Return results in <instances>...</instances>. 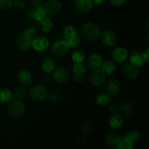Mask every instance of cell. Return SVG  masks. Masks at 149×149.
<instances>
[{
	"label": "cell",
	"mask_w": 149,
	"mask_h": 149,
	"mask_svg": "<svg viewBox=\"0 0 149 149\" xmlns=\"http://www.w3.org/2000/svg\"><path fill=\"white\" fill-rule=\"evenodd\" d=\"M51 78L47 75H45L42 77V81L44 83V84H48V83L50 82Z\"/></svg>",
	"instance_id": "41"
},
{
	"label": "cell",
	"mask_w": 149,
	"mask_h": 149,
	"mask_svg": "<svg viewBox=\"0 0 149 149\" xmlns=\"http://www.w3.org/2000/svg\"><path fill=\"white\" fill-rule=\"evenodd\" d=\"M93 72L89 77L90 83L94 87H101L106 81V75L101 69L93 70Z\"/></svg>",
	"instance_id": "8"
},
{
	"label": "cell",
	"mask_w": 149,
	"mask_h": 149,
	"mask_svg": "<svg viewBox=\"0 0 149 149\" xmlns=\"http://www.w3.org/2000/svg\"><path fill=\"white\" fill-rule=\"evenodd\" d=\"M106 90L110 95H116L121 90V82L116 79H110L106 83Z\"/></svg>",
	"instance_id": "14"
},
{
	"label": "cell",
	"mask_w": 149,
	"mask_h": 149,
	"mask_svg": "<svg viewBox=\"0 0 149 149\" xmlns=\"http://www.w3.org/2000/svg\"><path fill=\"white\" fill-rule=\"evenodd\" d=\"M47 97H48V100L52 103H56L59 100L60 95H58V93H55V92H52L50 94L48 93V95Z\"/></svg>",
	"instance_id": "36"
},
{
	"label": "cell",
	"mask_w": 149,
	"mask_h": 149,
	"mask_svg": "<svg viewBox=\"0 0 149 149\" xmlns=\"http://www.w3.org/2000/svg\"><path fill=\"white\" fill-rule=\"evenodd\" d=\"M135 146V144L125 135L122 138H120L116 148L119 149H133Z\"/></svg>",
	"instance_id": "29"
},
{
	"label": "cell",
	"mask_w": 149,
	"mask_h": 149,
	"mask_svg": "<svg viewBox=\"0 0 149 149\" xmlns=\"http://www.w3.org/2000/svg\"><path fill=\"white\" fill-rule=\"evenodd\" d=\"M110 2L113 5L116 6V7H119L126 3L127 0H109Z\"/></svg>",
	"instance_id": "39"
},
{
	"label": "cell",
	"mask_w": 149,
	"mask_h": 149,
	"mask_svg": "<svg viewBox=\"0 0 149 149\" xmlns=\"http://www.w3.org/2000/svg\"><path fill=\"white\" fill-rule=\"evenodd\" d=\"M111 56L113 61L118 63H121L127 60L128 57V52L123 47H116L112 52Z\"/></svg>",
	"instance_id": "15"
},
{
	"label": "cell",
	"mask_w": 149,
	"mask_h": 149,
	"mask_svg": "<svg viewBox=\"0 0 149 149\" xmlns=\"http://www.w3.org/2000/svg\"><path fill=\"white\" fill-rule=\"evenodd\" d=\"M109 125L113 130H119L123 125V119L118 113H113L109 119Z\"/></svg>",
	"instance_id": "23"
},
{
	"label": "cell",
	"mask_w": 149,
	"mask_h": 149,
	"mask_svg": "<svg viewBox=\"0 0 149 149\" xmlns=\"http://www.w3.org/2000/svg\"><path fill=\"white\" fill-rule=\"evenodd\" d=\"M143 56H144V58H145L146 61V62L148 63V58H149V49H146V50L145 52H143Z\"/></svg>",
	"instance_id": "43"
},
{
	"label": "cell",
	"mask_w": 149,
	"mask_h": 149,
	"mask_svg": "<svg viewBox=\"0 0 149 149\" xmlns=\"http://www.w3.org/2000/svg\"><path fill=\"white\" fill-rule=\"evenodd\" d=\"M26 90L23 85H19L14 89L13 92V97H15L17 100H21L26 96Z\"/></svg>",
	"instance_id": "31"
},
{
	"label": "cell",
	"mask_w": 149,
	"mask_h": 149,
	"mask_svg": "<svg viewBox=\"0 0 149 149\" xmlns=\"http://www.w3.org/2000/svg\"><path fill=\"white\" fill-rule=\"evenodd\" d=\"M74 4L76 8L82 13L89 12L93 6L92 0H74Z\"/></svg>",
	"instance_id": "19"
},
{
	"label": "cell",
	"mask_w": 149,
	"mask_h": 149,
	"mask_svg": "<svg viewBox=\"0 0 149 149\" xmlns=\"http://www.w3.org/2000/svg\"><path fill=\"white\" fill-rule=\"evenodd\" d=\"M103 63V59L98 54H93L87 60V65L92 70L100 69Z\"/></svg>",
	"instance_id": "16"
},
{
	"label": "cell",
	"mask_w": 149,
	"mask_h": 149,
	"mask_svg": "<svg viewBox=\"0 0 149 149\" xmlns=\"http://www.w3.org/2000/svg\"><path fill=\"white\" fill-rule=\"evenodd\" d=\"M42 6L47 14L50 15L58 14L62 8V4L58 0H48L44 3Z\"/></svg>",
	"instance_id": "9"
},
{
	"label": "cell",
	"mask_w": 149,
	"mask_h": 149,
	"mask_svg": "<svg viewBox=\"0 0 149 149\" xmlns=\"http://www.w3.org/2000/svg\"><path fill=\"white\" fill-rule=\"evenodd\" d=\"M13 6V0H0V9L7 10Z\"/></svg>",
	"instance_id": "35"
},
{
	"label": "cell",
	"mask_w": 149,
	"mask_h": 149,
	"mask_svg": "<svg viewBox=\"0 0 149 149\" xmlns=\"http://www.w3.org/2000/svg\"><path fill=\"white\" fill-rule=\"evenodd\" d=\"M63 37L65 39L71 48L77 47L80 43V38L77 31L74 26L68 25L63 31Z\"/></svg>",
	"instance_id": "2"
},
{
	"label": "cell",
	"mask_w": 149,
	"mask_h": 149,
	"mask_svg": "<svg viewBox=\"0 0 149 149\" xmlns=\"http://www.w3.org/2000/svg\"><path fill=\"white\" fill-rule=\"evenodd\" d=\"M120 140V136L115 132H110L105 137V142L110 148H116Z\"/></svg>",
	"instance_id": "22"
},
{
	"label": "cell",
	"mask_w": 149,
	"mask_h": 149,
	"mask_svg": "<svg viewBox=\"0 0 149 149\" xmlns=\"http://www.w3.org/2000/svg\"><path fill=\"white\" fill-rule=\"evenodd\" d=\"M29 95L32 100L35 101H42L47 97L48 90L43 84H37L32 87Z\"/></svg>",
	"instance_id": "5"
},
{
	"label": "cell",
	"mask_w": 149,
	"mask_h": 149,
	"mask_svg": "<svg viewBox=\"0 0 149 149\" xmlns=\"http://www.w3.org/2000/svg\"><path fill=\"white\" fill-rule=\"evenodd\" d=\"M18 80L23 86H29L33 81V77L31 74L27 70L20 71L18 74Z\"/></svg>",
	"instance_id": "21"
},
{
	"label": "cell",
	"mask_w": 149,
	"mask_h": 149,
	"mask_svg": "<svg viewBox=\"0 0 149 149\" xmlns=\"http://www.w3.org/2000/svg\"><path fill=\"white\" fill-rule=\"evenodd\" d=\"M71 47L65 39H58L52 45V50L57 56H65L71 50Z\"/></svg>",
	"instance_id": "4"
},
{
	"label": "cell",
	"mask_w": 149,
	"mask_h": 149,
	"mask_svg": "<svg viewBox=\"0 0 149 149\" xmlns=\"http://www.w3.org/2000/svg\"><path fill=\"white\" fill-rule=\"evenodd\" d=\"M92 1H93V4L97 6H100L101 5V4H103L106 0H92Z\"/></svg>",
	"instance_id": "42"
},
{
	"label": "cell",
	"mask_w": 149,
	"mask_h": 149,
	"mask_svg": "<svg viewBox=\"0 0 149 149\" xmlns=\"http://www.w3.org/2000/svg\"><path fill=\"white\" fill-rule=\"evenodd\" d=\"M32 41L33 39L23 33L18 36L16 40V43L19 49L23 51H28L32 47Z\"/></svg>",
	"instance_id": "12"
},
{
	"label": "cell",
	"mask_w": 149,
	"mask_h": 149,
	"mask_svg": "<svg viewBox=\"0 0 149 149\" xmlns=\"http://www.w3.org/2000/svg\"><path fill=\"white\" fill-rule=\"evenodd\" d=\"M93 128H94V124L90 121L86 122L84 125L81 127V130L84 134H89L93 131Z\"/></svg>",
	"instance_id": "34"
},
{
	"label": "cell",
	"mask_w": 149,
	"mask_h": 149,
	"mask_svg": "<svg viewBox=\"0 0 149 149\" xmlns=\"http://www.w3.org/2000/svg\"><path fill=\"white\" fill-rule=\"evenodd\" d=\"M71 59L74 61V63H82L85 59V53L81 49H77L73 52Z\"/></svg>",
	"instance_id": "30"
},
{
	"label": "cell",
	"mask_w": 149,
	"mask_h": 149,
	"mask_svg": "<svg viewBox=\"0 0 149 149\" xmlns=\"http://www.w3.org/2000/svg\"><path fill=\"white\" fill-rule=\"evenodd\" d=\"M102 42L105 45L108 47L114 46L116 42V36L112 31L107 30L101 35Z\"/></svg>",
	"instance_id": "17"
},
{
	"label": "cell",
	"mask_w": 149,
	"mask_h": 149,
	"mask_svg": "<svg viewBox=\"0 0 149 149\" xmlns=\"http://www.w3.org/2000/svg\"><path fill=\"white\" fill-rule=\"evenodd\" d=\"M134 105L130 101H125L119 108V111L123 116H129L133 113Z\"/></svg>",
	"instance_id": "24"
},
{
	"label": "cell",
	"mask_w": 149,
	"mask_h": 149,
	"mask_svg": "<svg viewBox=\"0 0 149 149\" xmlns=\"http://www.w3.org/2000/svg\"><path fill=\"white\" fill-rule=\"evenodd\" d=\"M123 74L127 79L131 80H134L139 75V69L138 67L135 66V65L131 63L125 64L123 66Z\"/></svg>",
	"instance_id": "13"
},
{
	"label": "cell",
	"mask_w": 149,
	"mask_h": 149,
	"mask_svg": "<svg viewBox=\"0 0 149 149\" xmlns=\"http://www.w3.org/2000/svg\"><path fill=\"white\" fill-rule=\"evenodd\" d=\"M82 33L87 40L93 42L100 39L101 31L96 23L93 22H87L83 26Z\"/></svg>",
	"instance_id": "1"
},
{
	"label": "cell",
	"mask_w": 149,
	"mask_h": 149,
	"mask_svg": "<svg viewBox=\"0 0 149 149\" xmlns=\"http://www.w3.org/2000/svg\"><path fill=\"white\" fill-rule=\"evenodd\" d=\"M111 102V97L108 93H101L96 97V103L100 106H109Z\"/></svg>",
	"instance_id": "25"
},
{
	"label": "cell",
	"mask_w": 149,
	"mask_h": 149,
	"mask_svg": "<svg viewBox=\"0 0 149 149\" xmlns=\"http://www.w3.org/2000/svg\"><path fill=\"white\" fill-rule=\"evenodd\" d=\"M28 17L31 20H33L37 23H39L41 20L47 17V14L44 9L43 6L41 5L39 7H33L32 10H31L28 13Z\"/></svg>",
	"instance_id": "10"
},
{
	"label": "cell",
	"mask_w": 149,
	"mask_h": 149,
	"mask_svg": "<svg viewBox=\"0 0 149 149\" xmlns=\"http://www.w3.org/2000/svg\"><path fill=\"white\" fill-rule=\"evenodd\" d=\"M13 95L8 89L0 90V102L2 103H9L13 100Z\"/></svg>",
	"instance_id": "28"
},
{
	"label": "cell",
	"mask_w": 149,
	"mask_h": 149,
	"mask_svg": "<svg viewBox=\"0 0 149 149\" xmlns=\"http://www.w3.org/2000/svg\"><path fill=\"white\" fill-rule=\"evenodd\" d=\"M125 136L134 144H136L139 142L141 139V134L138 130H130L125 135Z\"/></svg>",
	"instance_id": "32"
},
{
	"label": "cell",
	"mask_w": 149,
	"mask_h": 149,
	"mask_svg": "<svg viewBox=\"0 0 149 149\" xmlns=\"http://www.w3.org/2000/svg\"><path fill=\"white\" fill-rule=\"evenodd\" d=\"M100 69L106 74V75H111L116 71V64L113 61H106L103 63Z\"/></svg>",
	"instance_id": "27"
},
{
	"label": "cell",
	"mask_w": 149,
	"mask_h": 149,
	"mask_svg": "<svg viewBox=\"0 0 149 149\" xmlns=\"http://www.w3.org/2000/svg\"><path fill=\"white\" fill-rule=\"evenodd\" d=\"M23 33H24L26 36H29V38H31V39H33L36 36H38L39 30H38V29L36 26H29V28H27V29L24 31Z\"/></svg>",
	"instance_id": "33"
},
{
	"label": "cell",
	"mask_w": 149,
	"mask_h": 149,
	"mask_svg": "<svg viewBox=\"0 0 149 149\" xmlns=\"http://www.w3.org/2000/svg\"><path fill=\"white\" fill-rule=\"evenodd\" d=\"M29 3L33 7L42 5V0H29Z\"/></svg>",
	"instance_id": "40"
},
{
	"label": "cell",
	"mask_w": 149,
	"mask_h": 149,
	"mask_svg": "<svg viewBox=\"0 0 149 149\" xmlns=\"http://www.w3.org/2000/svg\"><path fill=\"white\" fill-rule=\"evenodd\" d=\"M130 61L132 64L135 65L137 67H141L146 63L145 58L143 56V52H134L130 58Z\"/></svg>",
	"instance_id": "20"
},
{
	"label": "cell",
	"mask_w": 149,
	"mask_h": 149,
	"mask_svg": "<svg viewBox=\"0 0 149 149\" xmlns=\"http://www.w3.org/2000/svg\"><path fill=\"white\" fill-rule=\"evenodd\" d=\"M39 24V26H40L41 30L46 33H49L52 31V29H53V23H52V20L47 17L41 20Z\"/></svg>",
	"instance_id": "26"
},
{
	"label": "cell",
	"mask_w": 149,
	"mask_h": 149,
	"mask_svg": "<svg viewBox=\"0 0 149 149\" xmlns=\"http://www.w3.org/2000/svg\"><path fill=\"white\" fill-rule=\"evenodd\" d=\"M71 74L72 78L76 82H82L86 78L87 75V69L85 66L82 64V63H74L71 69Z\"/></svg>",
	"instance_id": "6"
},
{
	"label": "cell",
	"mask_w": 149,
	"mask_h": 149,
	"mask_svg": "<svg viewBox=\"0 0 149 149\" xmlns=\"http://www.w3.org/2000/svg\"><path fill=\"white\" fill-rule=\"evenodd\" d=\"M109 111L113 114V113H117L118 111H119V107L116 104H111L109 107Z\"/></svg>",
	"instance_id": "38"
},
{
	"label": "cell",
	"mask_w": 149,
	"mask_h": 149,
	"mask_svg": "<svg viewBox=\"0 0 149 149\" xmlns=\"http://www.w3.org/2000/svg\"><path fill=\"white\" fill-rule=\"evenodd\" d=\"M13 6L15 9L20 10L24 8L25 2L23 0H14L13 1Z\"/></svg>",
	"instance_id": "37"
},
{
	"label": "cell",
	"mask_w": 149,
	"mask_h": 149,
	"mask_svg": "<svg viewBox=\"0 0 149 149\" xmlns=\"http://www.w3.org/2000/svg\"><path fill=\"white\" fill-rule=\"evenodd\" d=\"M9 115L14 119H19L26 113V106L20 100L11 101L7 109Z\"/></svg>",
	"instance_id": "3"
},
{
	"label": "cell",
	"mask_w": 149,
	"mask_h": 149,
	"mask_svg": "<svg viewBox=\"0 0 149 149\" xmlns=\"http://www.w3.org/2000/svg\"><path fill=\"white\" fill-rule=\"evenodd\" d=\"M71 74L65 67H59L53 71V79L58 84H65L70 79Z\"/></svg>",
	"instance_id": "7"
},
{
	"label": "cell",
	"mask_w": 149,
	"mask_h": 149,
	"mask_svg": "<svg viewBox=\"0 0 149 149\" xmlns=\"http://www.w3.org/2000/svg\"><path fill=\"white\" fill-rule=\"evenodd\" d=\"M49 41L46 37L43 36H39L34 38L32 41V47L38 52H44L49 47Z\"/></svg>",
	"instance_id": "11"
},
{
	"label": "cell",
	"mask_w": 149,
	"mask_h": 149,
	"mask_svg": "<svg viewBox=\"0 0 149 149\" xmlns=\"http://www.w3.org/2000/svg\"><path fill=\"white\" fill-rule=\"evenodd\" d=\"M41 68L45 74H50L55 70V63L54 60L50 57H47L42 59L41 62Z\"/></svg>",
	"instance_id": "18"
}]
</instances>
